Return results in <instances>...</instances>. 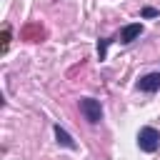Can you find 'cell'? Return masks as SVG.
I'll return each mask as SVG.
<instances>
[{
	"label": "cell",
	"instance_id": "52a82bcc",
	"mask_svg": "<svg viewBox=\"0 0 160 160\" xmlns=\"http://www.w3.org/2000/svg\"><path fill=\"white\" fill-rule=\"evenodd\" d=\"M155 15H160L155 8H145V10H142V18H155Z\"/></svg>",
	"mask_w": 160,
	"mask_h": 160
},
{
	"label": "cell",
	"instance_id": "3957f363",
	"mask_svg": "<svg viewBox=\"0 0 160 160\" xmlns=\"http://www.w3.org/2000/svg\"><path fill=\"white\" fill-rule=\"evenodd\" d=\"M138 90H142V92H155V90H160V72H148V75H142V78L138 80Z\"/></svg>",
	"mask_w": 160,
	"mask_h": 160
},
{
	"label": "cell",
	"instance_id": "277c9868",
	"mask_svg": "<svg viewBox=\"0 0 160 160\" xmlns=\"http://www.w3.org/2000/svg\"><path fill=\"white\" fill-rule=\"evenodd\" d=\"M140 32H142V25H140V22L125 25V28L120 30V42H132L135 38H140Z\"/></svg>",
	"mask_w": 160,
	"mask_h": 160
},
{
	"label": "cell",
	"instance_id": "5b68a950",
	"mask_svg": "<svg viewBox=\"0 0 160 160\" xmlns=\"http://www.w3.org/2000/svg\"><path fill=\"white\" fill-rule=\"evenodd\" d=\"M55 138H58V142H60V145H65V148H70V150L75 148V140H72V138H70L60 125H55Z\"/></svg>",
	"mask_w": 160,
	"mask_h": 160
},
{
	"label": "cell",
	"instance_id": "6da1fadb",
	"mask_svg": "<svg viewBox=\"0 0 160 160\" xmlns=\"http://www.w3.org/2000/svg\"><path fill=\"white\" fill-rule=\"evenodd\" d=\"M138 145H140V150H145V152H155V150L160 148V132H158L155 128H150V125L140 128V132H138Z\"/></svg>",
	"mask_w": 160,
	"mask_h": 160
},
{
	"label": "cell",
	"instance_id": "8992f818",
	"mask_svg": "<svg viewBox=\"0 0 160 160\" xmlns=\"http://www.w3.org/2000/svg\"><path fill=\"white\" fill-rule=\"evenodd\" d=\"M105 48H108V40H100V42H98V55H100V60H105Z\"/></svg>",
	"mask_w": 160,
	"mask_h": 160
},
{
	"label": "cell",
	"instance_id": "7a4b0ae2",
	"mask_svg": "<svg viewBox=\"0 0 160 160\" xmlns=\"http://www.w3.org/2000/svg\"><path fill=\"white\" fill-rule=\"evenodd\" d=\"M80 112L85 115L88 122H100L102 120V108H100V100H95V98H82L80 100Z\"/></svg>",
	"mask_w": 160,
	"mask_h": 160
}]
</instances>
